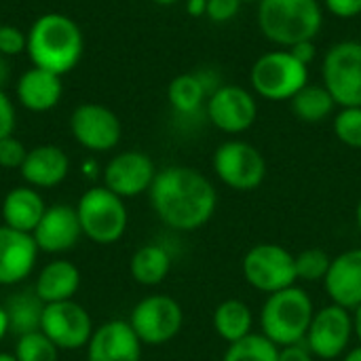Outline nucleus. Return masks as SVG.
<instances>
[{
	"label": "nucleus",
	"mask_w": 361,
	"mask_h": 361,
	"mask_svg": "<svg viewBox=\"0 0 361 361\" xmlns=\"http://www.w3.org/2000/svg\"><path fill=\"white\" fill-rule=\"evenodd\" d=\"M279 361H315V355L309 351V347L305 343H298V345L281 347Z\"/></svg>",
	"instance_id": "38"
},
{
	"label": "nucleus",
	"mask_w": 361,
	"mask_h": 361,
	"mask_svg": "<svg viewBox=\"0 0 361 361\" xmlns=\"http://www.w3.org/2000/svg\"><path fill=\"white\" fill-rule=\"evenodd\" d=\"M152 2L163 4V6H169V4H176V2H180V0H152Z\"/></svg>",
	"instance_id": "47"
},
{
	"label": "nucleus",
	"mask_w": 361,
	"mask_h": 361,
	"mask_svg": "<svg viewBox=\"0 0 361 361\" xmlns=\"http://www.w3.org/2000/svg\"><path fill=\"white\" fill-rule=\"evenodd\" d=\"M334 133L345 146L361 150V106L343 108L334 116Z\"/></svg>",
	"instance_id": "32"
},
{
	"label": "nucleus",
	"mask_w": 361,
	"mask_h": 361,
	"mask_svg": "<svg viewBox=\"0 0 361 361\" xmlns=\"http://www.w3.org/2000/svg\"><path fill=\"white\" fill-rule=\"evenodd\" d=\"M214 328H216V334L233 345L245 336L252 334V328H254V313L252 309L239 300V298H228L224 302H220L214 311Z\"/></svg>",
	"instance_id": "26"
},
{
	"label": "nucleus",
	"mask_w": 361,
	"mask_h": 361,
	"mask_svg": "<svg viewBox=\"0 0 361 361\" xmlns=\"http://www.w3.org/2000/svg\"><path fill=\"white\" fill-rule=\"evenodd\" d=\"M38 258V245L32 235L0 226V286L25 281Z\"/></svg>",
	"instance_id": "18"
},
{
	"label": "nucleus",
	"mask_w": 361,
	"mask_h": 361,
	"mask_svg": "<svg viewBox=\"0 0 361 361\" xmlns=\"http://www.w3.org/2000/svg\"><path fill=\"white\" fill-rule=\"evenodd\" d=\"M353 330H355V336L361 345V305L357 309H353Z\"/></svg>",
	"instance_id": "43"
},
{
	"label": "nucleus",
	"mask_w": 361,
	"mask_h": 361,
	"mask_svg": "<svg viewBox=\"0 0 361 361\" xmlns=\"http://www.w3.org/2000/svg\"><path fill=\"white\" fill-rule=\"evenodd\" d=\"M8 332H11V328H8V315H6L4 307H0V343L4 341V336Z\"/></svg>",
	"instance_id": "42"
},
{
	"label": "nucleus",
	"mask_w": 361,
	"mask_h": 361,
	"mask_svg": "<svg viewBox=\"0 0 361 361\" xmlns=\"http://www.w3.org/2000/svg\"><path fill=\"white\" fill-rule=\"evenodd\" d=\"M61 76L42 68H30L17 80V99L30 112H47L61 99Z\"/></svg>",
	"instance_id": "21"
},
{
	"label": "nucleus",
	"mask_w": 361,
	"mask_h": 361,
	"mask_svg": "<svg viewBox=\"0 0 361 361\" xmlns=\"http://www.w3.org/2000/svg\"><path fill=\"white\" fill-rule=\"evenodd\" d=\"M214 171L228 188L247 192L264 182L267 161L262 152L250 142L228 140L214 152Z\"/></svg>",
	"instance_id": "10"
},
{
	"label": "nucleus",
	"mask_w": 361,
	"mask_h": 361,
	"mask_svg": "<svg viewBox=\"0 0 361 361\" xmlns=\"http://www.w3.org/2000/svg\"><path fill=\"white\" fill-rule=\"evenodd\" d=\"M82 235L99 245L116 243L129 224L125 199L108 190L106 186L89 188L76 203Z\"/></svg>",
	"instance_id": "5"
},
{
	"label": "nucleus",
	"mask_w": 361,
	"mask_h": 361,
	"mask_svg": "<svg viewBox=\"0 0 361 361\" xmlns=\"http://www.w3.org/2000/svg\"><path fill=\"white\" fill-rule=\"evenodd\" d=\"M292 112L296 118H300L302 123H322L326 121L336 102L332 99V95L328 93V89L324 85H305L292 99H290Z\"/></svg>",
	"instance_id": "28"
},
{
	"label": "nucleus",
	"mask_w": 361,
	"mask_h": 361,
	"mask_svg": "<svg viewBox=\"0 0 361 361\" xmlns=\"http://www.w3.org/2000/svg\"><path fill=\"white\" fill-rule=\"evenodd\" d=\"M80 288V271L70 260H53L44 264L34 281V294L44 302H66L74 300Z\"/></svg>",
	"instance_id": "24"
},
{
	"label": "nucleus",
	"mask_w": 361,
	"mask_h": 361,
	"mask_svg": "<svg viewBox=\"0 0 361 361\" xmlns=\"http://www.w3.org/2000/svg\"><path fill=\"white\" fill-rule=\"evenodd\" d=\"M324 87L343 108L361 106V42L341 40L332 44L322 63Z\"/></svg>",
	"instance_id": "8"
},
{
	"label": "nucleus",
	"mask_w": 361,
	"mask_h": 361,
	"mask_svg": "<svg viewBox=\"0 0 361 361\" xmlns=\"http://www.w3.org/2000/svg\"><path fill=\"white\" fill-rule=\"evenodd\" d=\"M328 11L341 19H353L361 15V0H324Z\"/></svg>",
	"instance_id": "37"
},
{
	"label": "nucleus",
	"mask_w": 361,
	"mask_h": 361,
	"mask_svg": "<svg viewBox=\"0 0 361 361\" xmlns=\"http://www.w3.org/2000/svg\"><path fill=\"white\" fill-rule=\"evenodd\" d=\"M148 195L157 218L180 233L203 228L218 207L214 184L199 169L184 165H171L157 171Z\"/></svg>",
	"instance_id": "1"
},
{
	"label": "nucleus",
	"mask_w": 361,
	"mask_h": 361,
	"mask_svg": "<svg viewBox=\"0 0 361 361\" xmlns=\"http://www.w3.org/2000/svg\"><path fill=\"white\" fill-rule=\"evenodd\" d=\"M245 281L264 294H275L296 286V256L277 243H258L241 260Z\"/></svg>",
	"instance_id": "7"
},
{
	"label": "nucleus",
	"mask_w": 361,
	"mask_h": 361,
	"mask_svg": "<svg viewBox=\"0 0 361 361\" xmlns=\"http://www.w3.org/2000/svg\"><path fill=\"white\" fill-rule=\"evenodd\" d=\"M85 40L78 23L61 13L40 15L27 30V57L36 68L68 74L82 57Z\"/></svg>",
	"instance_id": "2"
},
{
	"label": "nucleus",
	"mask_w": 361,
	"mask_h": 361,
	"mask_svg": "<svg viewBox=\"0 0 361 361\" xmlns=\"http://www.w3.org/2000/svg\"><path fill=\"white\" fill-rule=\"evenodd\" d=\"M0 25H2V23H0Z\"/></svg>",
	"instance_id": "49"
},
{
	"label": "nucleus",
	"mask_w": 361,
	"mask_h": 361,
	"mask_svg": "<svg viewBox=\"0 0 361 361\" xmlns=\"http://www.w3.org/2000/svg\"><path fill=\"white\" fill-rule=\"evenodd\" d=\"M290 53L298 61H302L305 66H309L315 59V44H313V40H305V42H298V44L290 47Z\"/></svg>",
	"instance_id": "39"
},
{
	"label": "nucleus",
	"mask_w": 361,
	"mask_h": 361,
	"mask_svg": "<svg viewBox=\"0 0 361 361\" xmlns=\"http://www.w3.org/2000/svg\"><path fill=\"white\" fill-rule=\"evenodd\" d=\"M0 361H17L13 353H0Z\"/></svg>",
	"instance_id": "46"
},
{
	"label": "nucleus",
	"mask_w": 361,
	"mask_h": 361,
	"mask_svg": "<svg viewBox=\"0 0 361 361\" xmlns=\"http://www.w3.org/2000/svg\"><path fill=\"white\" fill-rule=\"evenodd\" d=\"M47 212V203L32 186H15L2 199L4 226L32 235Z\"/></svg>",
	"instance_id": "23"
},
{
	"label": "nucleus",
	"mask_w": 361,
	"mask_h": 361,
	"mask_svg": "<svg viewBox=\"0 0 361 361\" xmlns=\"http://www.w3.org/2000/svg\"><path fill=\"white\" fill-rule=\"evenodd\" d=\"M324 23L317 0H260L258 25L264 38L279 47H294L313 40Z\"/></svg>",
	"instance_id": "3"
},
{
	"label": "nucleus",
	"mask_w": 361,
	"mask_h": 361,
	"mask_svg": "<svg viewBox=\"0 0 361 361\" xmlns=\"http://www.w3.org/2000/svg\"><path fill=\"white\" fill-rule=\"evenodd\" d=\"M207 116L212 125L224 133L247 131L258 116L256 97L239 85H222L207 99Z\"/></svg>",
	"instance_id": "14"
},
{
	"label": "nucleus",
	"mask_w": 361,
	"mask_h": 361,
	"mask_svg": "<svg viewBox=\"0 0 361 361\" xmlns=\"http://www.w3.org/2000/svg\"><path fill=\"white\" fill-rule=\"evenodd\" d=\"M157 178V167L146 152L125 150L108 161L104 167V186L121 199L140 197L148 192Z\"/></svg>",
	"instance_id": "15"
},
{
	"label": "nucleus",
	"mask_w": 361,
	"mask_h": 361,
	"mask_svg": "<svg viewBox=\"0 0 361 361\" xmlns=\"http://www.w3.org/2000/svg\"><path fill=\"white\" fill-rule=\"evenodd\" d=\"M40 332L59 351H78L93 336V322L85 307L74 300L44 305Z\"/></svg>",
	"instance_id": "11"
},
{
	"label": "nucleus",
	"mask_w": 361,
	"mask_h": 361,
	"mask_svg": "<svg viewBox=\"0 0 361 361\" xmlns=\"http://www.w3.org/2000/svg\"><path fill=\"white\" fill-rule=\"evenodd\" d=\"M186 8H188V13L192 17H201L207 11V0H188L186 2Z\"/></svg>",
	"instance_id": "40"
},
{
	"label": "nucleus",
	"mask_w": 361,
	"mask_h": 361,
	"mask_svg": "<svg viewBox=\"0 0 361 361\" xmlns=\"http://www.w3.org/2000/svg\"><path fill=\"white\" fill-rule=\"evenodd\" d=\"M4 311L8 315L11 334H17L19 338V336L40 330L44 302L34 294V290H27V292H19L11 296L4 305Z\"/></svg>",
	"instance_id": "27"
},
{
	"label": "nucleus",
	"mask_w": 361,
	"mask_h": 361,
	"mask_svg": "<svg viewBox=\"0 0 361 361\" xmlns=\"http://www.w3.org/2000/svg\"><path fill=\"white\" fill-rule=\"evenodd\" d=\"M27 49V34L21 32L17 25L2 23L0 25V55L13 57Z\"/></svg>",
	"instance_id": "33"
},
{
	"label": "nucleus",
	"mask_w": 361,
	"mask_h": 361,
	"mask_svg": "<svg viewBox=\"0 0 361 361\" xmlns=\"http://www.w3.org/2000/svg\"><path fill=\"white\" fill-rule=\"evenodd\" d=\"M129 271L140 286H148V288L159 286L167 279L171 271V254L167 252V247L159 243L142 245L131 256Z\"/></svg>",
	"instance_id": "25"
},
{
	"label": "nucleus",
	"mask_w": 361,
	"mask_h": 361,
	"mask_svg": "<svg viewBox=\"0 0 361 361\" xmlns=\"http://www.w3.org/2000/svg\"><path fill=\"white\" fill-rule=\"evenodd\" d=\"M32 237L38 245V252H44V254H63L72 250L82 237L76 207L63 205V203L47 207Z\"/></svg>",
	"instance_id": "16"
},
{
	"label": "nucleus",
	"mask_w": 361,
	"mask_h": 361,
	"mask_svg": "<svg viewBox=\"0 0 361 361\" xmlns=\"http://www.w3.org/2000/svg\"><path fill=\"white\" fill-rule=\"evenodd\" d=\"M21 178L32 188H55L59 186L70 171L68 154L53 144H42L27 150V157L21 165Z\"/></svg>",
	"instance_id": "20"
},
{
	"label": "nucleus",
	"mask_w": 361,
	"mask_h": 361,
	"mask_svg": "<svg viewBox=\"0 0 361 361\" xmlns=\"http://www.w3.org/2000/svg\"><path fill=\"white\" fill-rule=\"evenodd\" d=\"M129 324L142 345L159 347L180 334L184 326V311L176 298L167 294H152L133 307Z\"/></svg>",
	"instance_id": "9"
},
{
	"label": "nucleus",
	"mask_w": 361,
	"mask_h": 361,
	"mask_svg": "<svg viewBox=\"0 0 361 361\" xmlns=\"http://www.w3.org/2000/svg\"><path fill=\"white\" fill-rule=\"evenodd\" d=\"M17 361H57L59 349L38 330L17 338L15 353Z\"/></svg>",
	"instance_id": "30"
},
{
	"label": "nucleus",
	"mask_w": 361,
	"mask_h": 361,
	"mask_svg": "<svg viewBox=\"0 0 361 361\" xmlns=\"http://www.w3.org/2000/svg\"><path fill=\"white\" fill-rule=\"evenodd\" d=\"M142 341L125 319H112L93 330L87 361H140Z\"/></svg>",
	"instance_id": "17"
},
{
	"label": "nucleus",
	"mask_w": 361,
	"mask_h": 361,
	"mask_svg": "<svg viewBox=\"0 0 361 361\" xmlns=\"http://www.w3.org/2000/svg\"><path fill=\"white\" fill-rule=\"evenodd\" d=\"M313 315L315 307L307 290L292 286L269 294L260 311V328L262 334L281 349L305 343Z\"/></svg>",
	"instance_id": "4"
},
{
	"label": "nucleus",
	"mask_w": 361,
	"mask_h": 361,
	"mask_svg": "<svg viewBox=\"0 0 361 361\" xmlns=\"http://www.w3.org/2000/svg\"><path fill=\"white\" fill-rule=\"evenodd\" d=\"M241 4H243L241 0H207L205 15L214 23H226V21H231V19L237 17Z\"/></svg>",
	"instance_id": "35"
},
{
	"label": "nucleus",
	"mask_w": 361,
	"mask_h": 361,
	"mask_svg": "<svg viewBox=\"0 0 361 361\" xmlns=\"http://www.w3.org/2000/svg\"><path fill=\"white\" fill-rule=\"evenodd\" d=\"M72 137L91 152L116 148L123 135L118 116L102 104H80L70 116Z\"/></svg>",
	"instance_id": "13"
},
{
	"label": "nucleus",
	"mask_w": 361,
	"mask_h": 361,
	"mask_svg": "<svg viewBox=\"0 0 361 361\" xmlns=\"http://www.w3.org/2000/svg\"><path fill=\"white\" fill-rule=\"evenodd\" d=\"M13 131H15V106L11 97L4 93V89H0V140L13 135Z\"/></svg>",
	"instance_id": "36"
},
{
	"label": "nucleus",
	"mask_w": 361,
	"mask_h": 361,
	"mask_svg": "<svg viewBox=\"0 0 361 361\" xmlns=\"http://www.w3.org/2000/svg\"><path fill=\"white\" fill-rule=\"evenodd\" d=\"M353 334V315L332 302L315 311L305 345L319 360H338L347 353Z\"/></svg>",
	"instance_id": "12"
},
{
	"label": "nucleus",
	"mask_w": 361,
	"mask_h": 361,
	"mask_svg": "<svg viewBox=\"0 0 361 361\" xmlns=\"http://www.w3.org/2000/svg\"><path fill=\"white\" fill-rule=\"evenodd\" d=\"M332 264V256L319 247H309L296 256V275L300 281L317 283L324 281Z\"/></svg>",
	"instance_id": "31"
},
{
	"label": "nucleus",
	"mask_w": 361,
	"mask_h": 361,
	"mask_svg": "<svg viewBox=\"0 0 361 361\" xmlns=\"http://www.w3.org/2000/svg\"><path fill=\"white\" fill-rule=\"evenodd\" d=\"M27 157V148L13 135L0 140V167L2 169H21Z\"/></svg>",
	"instance_id": "34"
},
{
	"label": "nucleus",
	"mask_w": 361,
	"mask_h": 361,
	"mask_svg": "<svg viewBox=\"0 0 361 361\" xmlns=\"http://www.w3.org/2000/svg\"><path fill=\"white\" fill-rule=\"evenodd\" d=\"M241 2H260V0H241Z\"/></svg>",
	"instance_id": "48"
},
{
	"label": "nucleus",
	"mask_w": 361,
	"mask_h": 361,
	"mask_svg": "<svg viewBox=\"0 0 361 361\" xmlns=\"http://www.w3.org/2000/svg\"><path fill=\"white\" fill-rule=\"evenodd\" d=\"M11 78V68H8V61L4 55H0V89H4V85L8 82Z\"/></svg>",
	"instance_id": "41"
},
{
	"label": "nucleus",
	"mask_w": 361,
	"mask_h": 361,
	"mask_svg": "<svg viewBox=\"0 0 361 361\" xmlns=\"http://www.w3.org/2000/svg\"><path fill=\"white\" fill-rule=\"evenodd\" d=\"M330 300L347 311L361 305V247L347 250L332 258L330 271L324 279Z\"/></svg>",
	"instance_id": "19"
},
{
	"label": "nucleus",
	"mask_w": 361,
	"mask_h": 361,
	"mask_svg": "<svg viewBox=\"0 0 361 361\" xmlns=\"http://www.w3.org/2000/svg\"><path fill=\"white\" fill-rule=\"evenodd\" d=\"M222 361H279V347L264 334H250L228 345Z\"/></svg>",
	"instance_id": "29"
},
{
	"label": "nucleus",
	"mask_w": 361,
	"mask_h": 361,
	"mask_svg": "<svg viewBox=\"0 0 361 361\" xmlns=\"http://www.w3.org/2000/svg\"><path fill=\"white\" fill-rule=\"evenodd\" d=\"M355 222H357V228H360L361 233V199L360 203H357V209H355Z\"/></svg>",
	"instance_id": "45"
},
{
	"label": "nucleus",
	"mask_w": 361,
	"mask_h": 361,
	"mask_svg": "<svg viewBox=\"0 0 361 361\" xmlns=\"http://www.w3.org/2000/svg\"><path fill=\"white\" fill-rule=\"evenodd\" d=\"M250 82L262 99L290 102L309 82V66L298 61L290 49L271 51L254 61Z\"/></svg>",
	"instance_id": "6"
},
{
	"label": "nucleus",
	"mask_w": 361,
	"mask_h": 361,
	"mask_svg": "<svg viewBox=\"0 0 361 361\" xmlns=\"http://www.w3.org/2000/svg\"><path fill=\"white\" fill-rule=\"evenodd\" d=\"M222 87L218 82V76L214 72H192V74H180L176 76L169 87H167V99L171 104V108L182 114V116H190L197 114L205 99H209V95Z\"/></svg>",
	"instance_id": "22"
},
{
	"label": "nucleus",
	"mask_w": 361,
	"mask_h": 361,
	"mask_svg": "<svg viewBox=\"0 0 361 361\" xmlns=\"http://www.w3.org/2000/svg\"><path fill=\"white\" fill-rule=\"evenodd\" d=\"M343 361H361V345L355 347V349H351V351H347L343 355Z\"/></svg>",
	"instance_id": "44"
}]
</instances>
